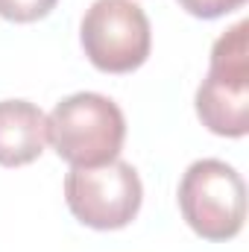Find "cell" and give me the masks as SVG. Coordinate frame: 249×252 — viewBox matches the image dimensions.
<instances>
[{
	"label": "cell",
	"instance_id": "cell-1",
	"mask_svg": "<svg viewBox=\"0 0 249 252\" xmlns=\"http://www.w3.org/2000/svg\"><path fill=\"white\" fill-rule=\"evenodd\" d=\"M47 138L70 167H100L121 156L126 138L124 112L115 100L79 91L56 103L47 118Z\"/></svg>",
	"mask_w": 249,
	"mask_h": 252
},
{
	"label": "cell",
	"instance_id": "cell-2",
	"mask_svg": "<svg viewBox=\"0 0 249 252\" xmlns=\"http://www.w3.org/2000/svg\"><path fill=\"white\" fill-rule=\"evenodd\" d=\"M196 115L223 138L249 132V21H238L214 41L208 73L196 88Z\"/></svg>",
	"mask_w": 249,
	"mask_h": 252
},
{
	"label": "cell",
	"instance_id": "cell-3",
	"mask_svg": "<svg viewBox=\"0 0 249 252\" xmlns=\"http://www.w3.org/2000/svg\"><path fill=\"white\" fill-rule=\"evenodd\" d=\"M179 208L199 238L232 241L247 220L244 176L220 158H199L179 182Z\"/></svg>",
	"mask_w": 249,
	"mask_h": 252
},
{
	"label": "cell",
	"instance_id": "cell-4",
	"mask_svg": "<svg viewBox=\"0 0 249 252\" xmlns=\"http://www.w3.org/2000/svg\"><path fill=\"white\" fill-rule=\"evenodd\" d=\"M144 185L129 161H109L100 167H70L64 176V202L70 214L91 229H124L141 211Z\"/></svg>",
	"mask_w": 249,
	"mask_h": 252
},
{
	"label": "cell",
	"instance_id": "cell-5",
	"mask_svg": "<svg viewBox=\"0 0 249 252\" xmlns=\"http://www.w3.org/2000/svg\"><path fill=\"white\" fill-rule=\"evenodd\" d=\"M88 62L106 73H129L150 59L153 32L147 12L132 0H94L79 24Z\"/></svg>",
	"mask_w": 249,
	"mask_h": 252
},
{
	"label": "cell",
	"instance_id": "cell-6",
	"mask_svg": "<svg viewBox=\"0 0 249 252\" xmlns=\"http://www.w3.org/2000/svg\"><path fill=\"white\" fill-rule=\"evenodd\" d=\"M47 115L27 100L0 103V164L21 167L35 161L47 147Z\"/></svg>",
	"mask_w": 249,
	"mask_h": 252
},
{
	"label": "cell",
	"instance_id": "cell-7",
	"mask_svg": "<svg viewBox=\"0 0 249 252\" xmlns=\"http://www.w3.org/2000/svg\"><path fill=\"white\" fill-rule=\"evenodd\" d=\"M59 0H0V18L15 24H32L47 18Z\"/></svg>",
	"mask_w": 249,
	"mask_h": 252
},
{
	"label": "cell",
	"instance_id": "cell-8",
	"mask_svg": "<svg viewBox=\"0 0 249 252\" xmlns=\"http://www.w3.org/2000/svg\"><path fill=\"white\" fill-rule=\"evenodd\" d=\"M244 3H247V0H179V6L185 9L187 15L205 18V21L220 18V15H229V12L241 9Z\"/></svg>",
	"mask_w": 249,
	"mask_h": 252
}]
</instances>
